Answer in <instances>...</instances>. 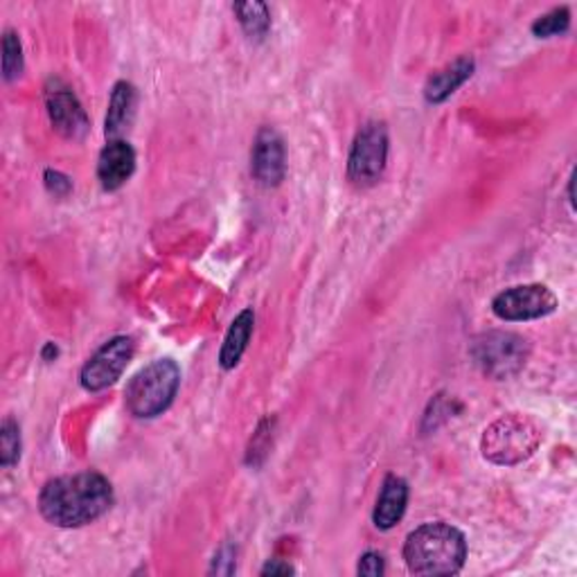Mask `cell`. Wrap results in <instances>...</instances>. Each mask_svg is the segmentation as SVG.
<instances>
[{"instance_id": "1", "label": "cell", "mask_w": 577, "mask_h": 577, "mask_svg": "<svg viewBox=\"0 0 577 577\" xmlns=\"http://www.w3.org/2000/svg\"><path fill=\"white\" fill-rule=\"evenodd\" d=\"M114 505V487L97 472L59 476L44 485L39 510L57 528H82L97 521Z\"/></svg>"}, {"instance_id": "2", "label": "cell", "mask_w": 577, "mask_h": 577, "mask_svg": "<svg viewBox=\"0 0 577 577\" xmlns=\"http://www.w3.org/2000/svg\"><path fill=\"white\" fill-rule=\"evenodd\" d=\"M464 560L467 539L449 523H424L407 537L404 562L415 575H456Z\"/></svg>"}, {"instance_id": "3", "label": "cell", "mask_w": 577, "mask_h": 577, "mask_svg": "<svg viewBox=\"0 0 577 577\" xmlns=\"http://www.w3.org/2000/svg\"><path fill=\"white\" fill-rule=\"evenodd\" d=\"M180 370L172 358H158L131 377L125 388V407L133 417L152 420L163 415L178 392Z\"/></svg>"}, {"instance_id": "4", "label": "cell", "mask_w": 577, "mask_h": 577, "mask_svg": "<svg viewBox=\"0 0 577 577\" xmlns=\"http://www.w3.org/2000/svg\"><path fill=\"white\" fill-rule=\"evenodd\" d=\"M541 445L539 426L526 415H505L483 433V456L494 464H519Z\"/></svg>"}, {"instance_id": "5", "label": "cell", "mask_w": 577, "mask_h": 577, "mask_svg": "<svg viewBox=\"0 0 577 577\" xmlns=\"http://www.w3.org/2000/svg\"><path fill=\"white\" fill-rule=\"evenodd\" d=\"M388 142V129L384 122L373 120L358 129L348 158V178L356 188L377 184L386 169Z\"/></svg>"}, {"instance_id": "6", "label": "cell", "mask_w": 577, "mask_h": 577, "mask_svg": "<svg viewBox=\"0 0 577 577\" xmlns=\"http://www.w3.org/2000/svg\"><path fill=\"white\" fill-rule=\"evenodd\" d=\"M530 345L523 337L513 332H490L476 339L472 356L476 366L494 379H508L517 375L528 361Z\"/></svg>"}, {"instance_id": "7", "label": "cell", "mask_w": 577, "mask_h": 577, "mask_svg": "<svg viewBox=\"0 0 577 577\" xmlns=\"http://www.w3.org/2000/svg\"><path fill=\"white\" fill-rule=\"evenodd\" d=\"M557 309V296L546 284H519L501 292L492 301V311L496 318L508 322L534 320L551 316Z\"/></svg>"}, {"instance_id": "8", "label": "cell", "mask_w": 577, "mask_h": 577, "mask_svg": "<svg viewBox=\"0 0 577 577\" xmlns=\"http://www.w3.org/2000/svg\"><path fill=\"white\" fill-rule=\"evenodd\" d=\"M136 343L129 337H116L111 341H106L82 368V386L89 392H99L108 386H114L122 373L127 370L129 361L133 358Z\"/></svg>"}, {"instance_id": "9", "label": "cell", "mask_w": 577, "mask_h": 577, "mask_svg": "<svg viewBox=\"0 0 577 577\" xmlns=\"http://www.w3.org/2000/svg\"><path fill=\"white\" fill-rule=\"evenodd\" d=\"M46 106L55 129L68 140H82L89 133V118L75 97L61 80H50L46 86Z\"/></svg>"}, {"instance_id": "10", "label": "cell", "mask_w": 577, "mask_h": 577, "mask_svg": "<svg viewBox=\"0 0 577 577\" xmlns=\"http://www.w3.org/2000/svg\"><path fill=\"white\" fill-rule=\"evenodd\" d=\"M250 172L264 188H278L286 172V152L280 133L271 127H262L252 142Z\"/></svg>"}, {"instance_id": "11", "label": "cell", "mask_w": 577, "mask_h": 577, "mask_svg": "<svg viewBox=\"0 0 577 577\" xmlns=\"http://www.w3.org/2000/svg\"><path fill=\"white\" fill-rule=\"evenodd\" d=\"M136 169V152L127 140H108L97 158V178L104 190L116 192Z\"/></svg>"}, {"instance_id": "12", "label": "cell", "mask_w": 577, "mask_h": 577, "mask_svg": "<svg viewBox=\"0 0 577 577\" xmlns=\"http://www.w3.org/2000/svg\"><path fill=\"white\" fill-rule=\"evenodd\" d=\"M407 505H409V483L402 476H395L388 474L377 505H375V513H373V521L379 530H390L397 523L402 521L404 513H407Z\"/></svg>"}, {"instance_id": "13", "label": "cell", "mask_w": 577, "mask_h": 577, "mask_svg": "<svg viewBox=\"0 0 577 577\" xmlns=\"http://www.w3.org/2000/svg\"><path fill=\"white\" fill-rule=\"evenodd\" d=\"M474 75V59L472 57H460L447 68L433 72L424 86V97L428 104H440L447 97H451L469 78Z\"/></svg>"}, {"instance_id": "14", "label": "cell", "mask_w": 577, "mask_h": 577, "mask_svg": "<svg viewBox=\"0 0 577 577\" xmlns=\"http://www.w3.org/2000/svg\"><path fill=\"white\" fill-rule=\"evenodd\" d=\"M136 104L138 93L133 84L118 82L111 93V102H108V114H106V136L111 140H120V136L131 127L136 116Z\"/></svg>"}, {"instance_id": "15", "label": "cell", "mask_w": 577, "mask_h": 577, "mask_svg": "<svg viewBox=\"0 0 577 577\" xmlns=\"http://www.w3.org/2000/svg\"><path fill=\"white\" fill-rule=\"evenodd\" d=\"M252 328H256V314H252V309L239 311L226 332V339L220 352V366L224 370H233L239 364L248 348V341L252 337Z\"/></svg>"}, {"instance_id": "16", "label": "cell", "mask_w": 577, "mask_h": 577, "mask_svg": "<svg viewBox=\"0 0 577 577\" xmlns=\"http://www.w3.org/2000/svg\"><path fill=\"white\" fill-rule=\"evenodd\" d=\"M233 12L237 14L239 25L244 32L250 36V39H264L271 30V12L264 3H237L233 5Z\"/></svg>"}, {"instance_id": "17", "label": "cell", "mask_w": 577, "mask_h": 577, "mask_svg": "<svg viewBox=\"0 0 577 577\" xmlns=\"http://www.w3.org/2000/svg\"><path fill=\"white\" fill-rule=\"evenodd\" d=\"M21 458V428L19 424L8 417L0 426V462L3 467H14Z\"/></svg>"}, {"instance_id": "18", "label": "cell", "mask_w": 577, "mask_h": 577, "mask_svg": "<svg viewBox=\"0 0 577 577\" xmlns=\"http://www.w3.org/2000/svg\"><path fill=\"white\" fill-rule=\"evenodd\" d=\"M23 72V48L19 34L8 30L3 36V78L5 82H12L21 78Z\"/></svg>"}, {"instance_id": "19", "label": "cell", "mask_w": 577, "mask_h": 577, "mask_svg": "<svg viewBox=\"0 0 577 577\" xmlns=\"http://www.w3.org/2000/svg\"><path fill=\"white\" fill-rule=\"evenodd\" d=\"M570 27V12L568 8H555L553 12L539 16L532 23V34L539 36V39H549V36L564 34Z\"/></svg>"}, {"instance_id": "20", "label": "cell", "mask_w": 577, "mask_h": 577, "mask_svg": "<svg viewBox=\"0 0 577 577\" xmlns=\"http://www.w3.org/2000/svg\"><path fill=\"white\" fill-rule=\"evenodd\" d=\"M384 570H386V562L379 553H366L364 557L358 560V566H356L358 575H368V577L384 575Z\"/></svg>"}, {"instance_id": "21", "label": "cell", "mask_w": 577, "mask_h": 577, "mask_svg": "<svg viewBox=\"0 0 577 577\" xmlns=\"http://www.w3.org/2000/svg\"><path fill=\"white\" fill-rule=\"evenodd\" d=\"M46 186H48V190L55 195V197H66L68 192H70V180L63 176V174H59V172H52V169H48L46 172Z\"/></svg>"}, {"instance_id": "22", "label": "cell", "mask_w": 577, "mask_h": 577, "mask_svg": "<svg viewBox=\"0 0 577 577\" xmlns=\"http://www.w3.org/2000/svg\"><path fill=\"white\" fill-rule=\"evenodd\" d=\"M296 573V568L292 564H284L280 560H269L262 568V575H292Z\"/></svg>"}]
</instances>
